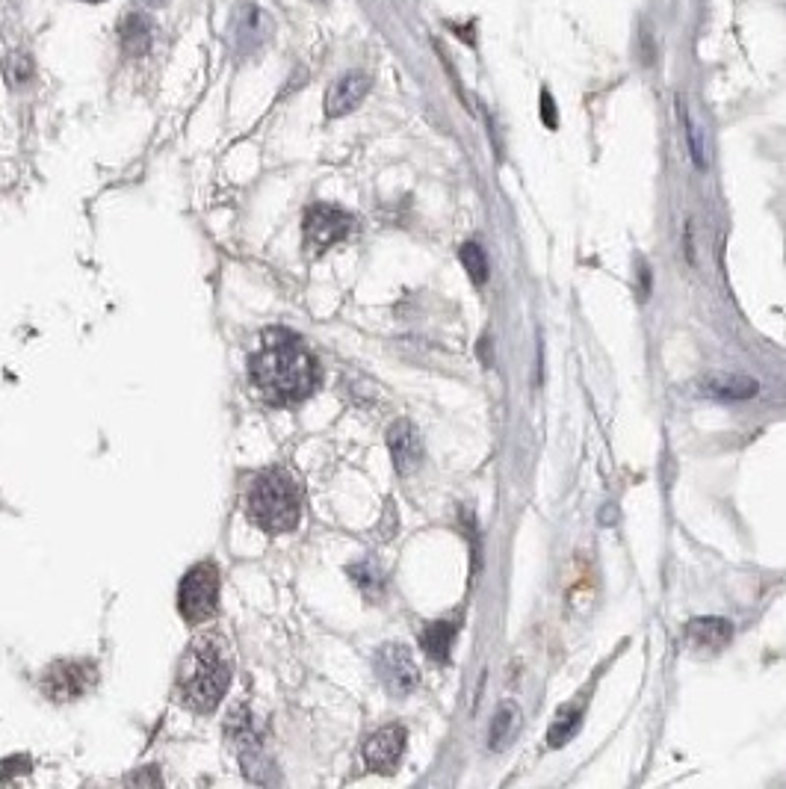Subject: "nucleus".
Here are the masks:
<instances>
[{"instance_id":"nucleus-8","label":"nucleus","mask_w":786,"mask_h":789,"mask_svg":"<svg viewBox=\"0 0 786 789\" xmlns=\"http://www.w3.org/2000/svg\"><path fill=\"white\" fill-rule=\"evenodd\" d=\"M373 668L382 680V686L391 692L393 698H405L417 689L420 683V671H417V662L411 657L408 648L402 645H382L373 657Z\"/></svg>"},{"instance_id":"nucleus-14","label":"nucleus","mask_w":786,"mask_h":789,"mask_svg":"<svg viewBox=\"0 0 786 789\" xmlns=\"http://www.w3.org/2000/svg\"><path fill=\"white\" fill-rule=\"evenodd\" d=\"M733 639V624L727 618H695L689 624V642L701 648H724Z\"/></svg>"},{"instance_id":"nucleus-1","label":"nucleus","mask_w":786,"mask_h":789,"mask_svg":"<svg viewBox=\"0 0 786 789\" xmlns=\"http://www.w3.org/2000/svg\"><path fill=\"white\" fill-rule=\"evenodd\" d=\"M249 379L272 405H296L317 391L320 364L305 349L302 337L272 329L263 334L258 352L249 358Z\"/></svg>"},{"instance_id":"nucleus-7","label":"nucleus","mask_w":786,"mask_h":789,"mask_svg":"<svg viewBox=\"0 0 786 789\" xmlns=\"http://www.w3.org/2000/svg\"><path fill=\"white\" fill-rule=\"evenodd\" d=\"M272 36V18L255 3H240L231 12V27H228V45L234 57H249L261 51Z\"/></svg>"},{"instance_id":"nucleus-26","label":"nucleus","mask_w":786,"mask_h":789,"mask_svg":"<svg viewBox=\"0 0 786 789\" xmlns=\"http://www.w3.org/2000/svg\"><path fill=\"white\" fill-rule=\"evenodd\" d=\"M83 3H101V0H83Z\"/></svg>"},{"instance_id":"nucleus-5","label":"nucleus","mask_w":786,"mask_h":789,"mask_svg":"<svg viewBox=\"0 0 786 789\" xmlns=\"http://www.w3.org/2000/svg\"><path fill=\"white\" fill-rule=\"evenodd\" d=\"M352 225L355 219L340 210V207H331V204H314L305 210V219H302V243H305V252L311 258H320L323 252H328L331 246L343 243L349 234H352Z\"/></svg>"},{"instance_id":"nucleus-11","label":"nucleus","mask_w":786,"mask_h":789,"mask_svg":"<svg viewBox=\"0 0 786 789\" xmlns=\"http://www.w3.org/2000/svg\"><path fill=\"white\" fill-rule=\"evenodd\" d=\"M388 450L399 476H411L423 464V438L411 420H396L388 429Z\"/></svg>"},{"instance_id":"nucleus-23","label":"nucleus","mask_w":786,"mask_h":789,"mask_svg":"<svg viewBox=\"0 0 786 789\" xmlns=\"http://www.w3.org/2000/svg\"><path fill=\"white\" fill-rule=\"evenodd\" d=\"M541 122H544L547 128H556V125H559L556 104H553V98H550V92H547V89L541 92Z\"/></svg>"},{"instance_id":"nucleus-24","label":"nucleus","mask_w":786,"mask_h":789,"mask_svg":"<svg viewBox=\"0 0 786 789\" xmlns=\"http://www.w3.org/2000/svg\"><path fill=\"white\" fill-rule=\"evenodd\" d=\"M131 784H160V775H133Z\"/></svg>"},{"instance_id":"nucleus-15","label":"nucleus","mask_w":786,"mask_h":789,"mask_svg":"<svg viewBox=\"0 0 786 789\" xmlns=\"http://www.w3.org/2000/svg\"><path fill=\"white\" fill-rule=\"evenodd\" d=\"M583 713H586V698L577 701V704H574V701L565 704V707L556 713V719L550 724V730H547V745H550V748H562V745H568V742L574 739V733L580 730Z\"/></svg>"},{"instance_id":"nucleus-13","label":"nucleus","mask_w":786,"mask_h":789,"mask_svg":"<svg viewBox=\"0 0 786 789\" xmlns=\"http://www.w3.org/2000/svg\"><path fill=\"white\" fill-rule=\"evenodd\" d=\"M151 39H154L151 21L145 15H139V12L128 15L119 24V42H122V54L125 57H145L148 48H151Z\"/></svg>"},{"instance_id":"nucleus-21","label":"nucleus","mask_w":786,"mask_h":789,"mask_svg":"<svg viewBox=\"0 0 786 789\" xmlns=\"http://www.w3.org/2000/svg\"><path fill=\"white\" fill-rule=\"evenodd\" d=\"M33 77V60L27 54H12L6 63V80L9 86H21Z\"/></svg>"},{"instance_id":"nucleus-19","label":"nucleus","mask_w":786,"mask_h":789,"mask_svg":"<svg viewBox=\"0 0 786 789\" xmlns=\"http://www.w3.org/2000/svg\"><path fill=\"white\" fill-rule=\"evenodd\" d=\"M459 261L476 287H482L488 281V258H485V249L479 243H464L459 249Z\"/></svg>"},{"instance_id":"nucleus-17","label":"nucleus","mask_w":786,"mask_h":789,"mask_svg":"<svg viewBox=\"0 0 786 789\" xmlns=\"http://www.w3.org/2000/svg\"><path fill=\"white\" fill-rule=\"evenodd\" d=\"M707 394L727 402H745L760 394V382L751 376H716L707 382Z\"/></svg>"},{"instance_id":"nucleus-18","label":"nucleus","mask_w":786,"mask_h":789,"mask_svg":"<svg viewBox=\"0 0 786 789\" xmlns=\"http://www.w3.org/2000/svg\"><path fill=\"white\" fill-rule=\"evenodd\" d=\"M677 113H680V119H683V128H686V145H689V157H692V163L704 172L707 169V136H704V128H701V122H698V116L695 113H689L686 110V104L677 98Z\"/></svg>"},{"instance_id":"nucleus-20","label":"nucleus","mask_w":786,"mask_h":789,"mask_svg":"<svg viewBox=\"0 0 786 789\" xmlns=\"http://www.w3.org/2000/svg\"><path fill=\"white\" fill-rule=\"evenodd\" d=\"M349 577L355 580V586L361 589V592L367 594L370 600H376L379 594H382V586H385V580H382V571L373 565V562H361V565H352L349 568Z\"/></svg>"},{"instance_id":"nucleus-25","label":"nucleus","mask_w":786,"mask_h":789,"mask_svg":"<svg viewBox=\"0 0 786 789\" xmlns=\"http://www.w3.org/2000/svg\"><path fill=\"white\" fill-rule=\"evenodd\" d=\"M142 6H148V9H157V6H163L166 0H139Z\"/></svg>"},{"instance_id":"nucleus-9","label":"nucleus","mask_w":786,"mask_h":789,"mask_svg":"<svg viewBox=\"0 0 786 789\" xmlns=\"http://www.w3.org/2000/svg\"><path fill=\"white\" fill-rule=\"evenodd\" d=\"M370 86H373V77L367 71H346V74H340L326 92L328 119H343L352 110H358L361 101L367 98Z\"/></svg>"},{"instance_id":"nucleus-6","label":"nucleus","mask_w":786,"mask_h":789,"mask_svg":"<svg viewBox=\"0 0 786 789\" xmlns=\"http://www.w3.org/2000/svg\"><path fill=\"white\" fill-rule=\"evenodd\" d=\"M95 665L92 662H83V659H60L54 665H48L45 677H42V692L57 701V704H66V701H77L80 695H86L92 686H95Z\"/></svg>"},{"instance_id":"nucleus-16","label":"nucleus","mask_w":786,"mask_h":789,"mask_svg":"<svg viewBox=\"0 0 786 789\" xmlns=\"http://www.w3.org/2000/svg\"><path fill=\"white\" fill-rule=\"evenodd\" d=\"M456 633H459V624L456 621H435L423 630L420 636V645L429 657L435 662H447L450 651H453V642H456Z\"/></svg>"},{"instance_id":"nucleus-3","label":"nucleus","mask_w":786,"mask_h":789,"mask_svg":"<svg viewBox=\"0 0 786 789\" xmlns=\"http://www.w3.org/2000/svg\"><path fill=\"white\" fill-rule=\"evenodd\" d=\"M246 512L249 521L269 535L293 532L302 518V497L296 482L281 470H266L255 476L246 494Z\"/></svg>"},{"instance_id":"nucleus-22","label":"nucleus","mask_w":786,"mask_h":789,"mask_svg":"<svg viewBox=\"0 0 786 789\" xmlns=\"http://www.w3.org/2000/svg\"><path fill=\"white\" fill-rule=\"evenodd\" d=\"M30 769H33L30 757H21V754L6 757V760H0V781H12L15 775H27Z\"/></svg>"},{"instance_id":"nucleus-2","label":"nucleus","mask_w":786,"mask_h":789,"mask_svg":"<svg viewBox=\"0 0 786 789\" xmlns=\"http://www.w3.org/2000/svg\"><path fill=\"white\" fill-rule=\"evenodd\" d=\"M231 683V662L210 642L198 639L181 659L178 695L196 713H213Z\"/></svg>"},{"instance_id":"nucleus-12","label":"nucleus","mask_w":786,"mask_h":789,"mask_svg":"<svg viewBox=\"0 0 786 789\" xmlns=\"http://www.w3.org/2000/svg\"><path fill=\"white\" fill-rule=\"evenodd\" d=\"M521 724H524L521 707H518L515 701H503V704L497 707L494 719H491V730H488V745H491V751L509 748V745L515 742Z\"/></svg>"},{"instance_id":"nucleus-10","label":"nucleus","mask_w":786,"mask_h":789,"mask_svg":"<svg viewBox=\"0 0 786 789\" xmlns=\"http://www.w3.org/2000/svg\"><path fill=\"white\" fill-rule=\"evenodd\" d=\"M405 742H408V733L402 724H388L376 730L364 745V763L373 772H393L405 754Z\"/></svg>"},{"instance_id":"nucleus-4","label":"nucleus","mask_w":786,"mask_h":789,"mask_svg":"<svg viewBox=\"0 0 786 789\" xmlns=\"http://www.w3.org/2000/svg\"><path fill=\"white\" fill-rule=\"evenodd\" d=\"M219 606V571L213 562H201L196 568L187 571L178 589V609L184 621L190 624H204L216 615Z\"/></svg>"}]
</instances>
